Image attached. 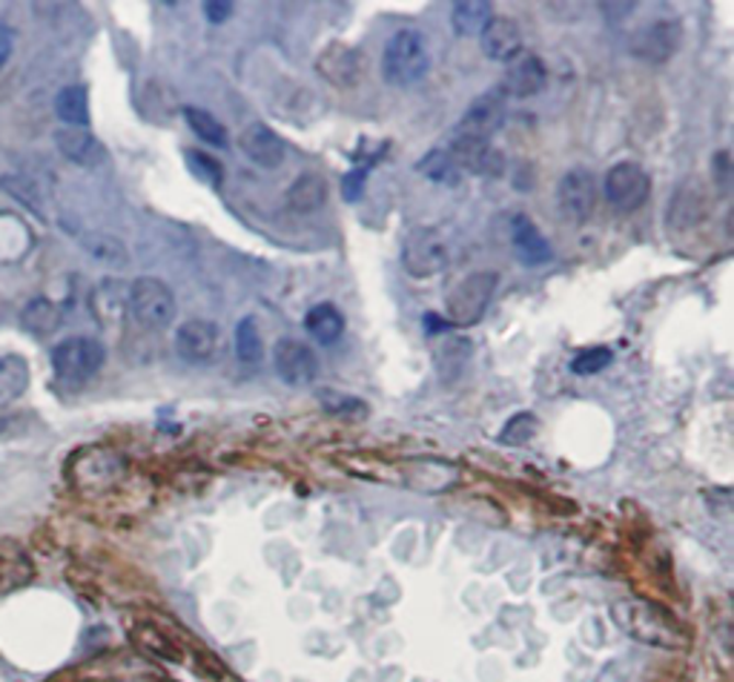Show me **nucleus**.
<instances>
[{
    "label": "nucleus",
    "mask_w": 734,
    "mask_h": 682,
    "mask_svg": "<svg viewBox=\"0 0 734 682\" xmlns=\"http://www.w3.org/2000/svg\"><path fill=\"white\" fill-rule=\"evenodd\" d=\"M556 204H560V213L568 221H588L594 204H597V184H594L591 172L583 170V167L565 172L560 186H556Z\"/></svg>",
    "instance_id": "nucleus-12"
},
{
    "label": "nucleus",
    "mask_w": 734,
    "mask_h": 682,
    "mask_svg": "<svg viewBox=\"0 0 734 682\" xmlns=\"http://www.w3.org/2000/svg\"><path fill=\"white\" fill-rule=\"evenodd\" d=\"M30 390V364L23 356H0V410L12 408Z\"/></svg>",
    "instance_id": "nucleus-21"
},
{
    "label": "nucleus",
    "mask_w": 734,
    "mask_h": 682,
    "mask_svg": "<svg viewBox=\"0 0 734 682\" xmlns=\"http://www.w3.org/2000/svg\"><path fill=\"white\" fill-rule=\"evenodd\" d=\"M494 7L488 0H462V3H453V15L451 26L460 37H474L488 26V21L494 15Z\"/></svg>",
    "instance_id": "nucleus-25"
},
{
    "label": "nucleus",
    "mask_w": 734,
    "mask_h": 682,
    "mask_svg": "<svg viewBox=\"0 0 734 682\" xmlns=\"http://www.w3.org/2000/svg\"><path fill=\"white\" fill-rule=\"evenodd\" d=\"M499 287V275L497 273H471L465 275L456 287L448 293L445 298V316L451 325L456 327H471L483 319L485 310H488L490 298Z\"/></svg>",
    "instance_id": "nucleus-5"
},
{
    "label": "nucleus",
    "mask_w": 734,
    "mask_h": 682,
    "mask_svg": "<svg viewBox=\"0 0 734 682\" xmlns=\"http://www.w3.org/2000/svg\"><path fill=\"white\" fill-rule=\"evenodd\" d=\"M430 46L428 37L419 30H399L385 46L382 55V78L391 87L408 90L430 72Z\"/></svg>",
    "instance_id": "nucleus-2"
},
{
    "label": "nucleus",
    "mask_w": 734,
    "mask_h": 682,
    "mask_svg": "<svg viewBox=\"0 0 734 682\" xmlns=\"http://www.w3.org/2000/svg\"><path fill=\"white\" fill-rule=\"evenodd\" d=\"M273 367L279 373L284 385L290 387H307L316 382L319 376V359H316V350L310 344L298 339H284L275 341L273 348Z\"/></svg>",
    "instance_id": "nucleus-9"
},
{
    "label": "nucleus",
    "mask_w": 734,
    "mask_h": 682,
    "mask_svg": "<svg viewBox=\"0 0 734 682\" xmlns=\"http://www.w3.org/2000/svg\"><path fill=\"white\" fill-rule=\"evenodd\" d=\"M60 321H64V312L49 298H35L21 312L23 330L32 336H53L60 327Z\"/></svg>",
    "instance_id": "nucleus-28"
},
{
    "label": "nucleus",
    "mask_w": 734,
    "mask_h": 682,
    "mask_svg": "<svg viewBox=\"0 0 734 682\" xmlns=\"http://www.w3.org/2000/svg\"><path fill=\"white\" fill-rule=\"evenodd\" d=\"M471 356H474L471 341L448 339V341H442V348L437 350V356H433V367H437L439 378H442L445 385H451V382H456V378L467 371Z\"/></svg>",
    "instance_id": "nucleus-22"
},
{
    "label": "nucleus",
    "mask_w": 734,
    "mask_h": 682,
    "mask_svg": "<svg viewBox=\"0 0 734 682\" xmlns=\"http://www.w3.org/2000/svg\"><path fill=\"white\" fill-rule=\"evenodd\" d=\"M479 44L488 60L511 64L522 53V30L511 18H490L488 26L479 32Z\"/></svg>",
    "instance_id": "nucleus-18"
},
{
    "label": "nucleus",
    "mask_w": 734,
    "mask_h": 682,
    "mask_svg": "<svg viewBox=\"0 0 734 682\" xmlns=\"http://www.w3.org/2000/svg\"><path fill=\"white\" fill-rule=\"evenodd\" d=\"M204 18H207L210 23L230 21L233 3H227V0H210V3H204Z\"/></svg>",
    "instance_id": "nucleus-38"
},
{
    "label": "nucleus",
    "mask_w": 734,
    "mask_h": 682,
    "mask_svg": "<svg viewBox=\"0 0 734 682\" xmlns=\"http://www.w3.org/2000/svg\"><path fill=\"white\" fill-rule=\"evenodd\" d=\"M545 83H549V69H545L540 55L520 53L505 69L499 92L505 98H534L545 90Z\"/></svg>",
    "instance_id": "nucleus-15"
},
{
    "label": "nucleus",
    "mask_w": 734,
    "mask_h": 682,
    "mask_svg": "<svg viewBox=\"0 0 734 682\" xmlns=\"http://www.w3.org/2000/svg\"><path fill=\"white\" fill-rule=\"evenodd\" d=\"M602 190H606V198L611 201V207L620 209V213H634V209H640L648 201L652 179H648V172L637 161H620L606 172Z\"/></svg>",
    "instance_id": "nucleus-8"
},
{
    "label": "nucleus",
    "mask_w": 734,
    "mask_h": 682,
    "mask_svg": "<svg viewBox=\"0 0 734 682\" xmlns=\"http://www.w3.org/2000/svg\"><path fill=\"white\" fill-rule=\"evenodd\" d=\"M305 330L319 344H336L345 336V316L336 305H316L305 316Z\"/></svg>",
    "instance_id": "nucleus-23"
},
{
    "label": "nucleus",
    "mask_w": 734,
    "mask_h": 682,
    "mask_svg": "<svg viewBox=\"0 0 734 682\" xmlns=\"http://www.w3.org/2000/svg\"><path fill=\"white\" fill-rule=\"evenodd\" d=\"M611 359H614V353H611L609 348L579 350L577 356L572 359V371L577 373V376H597V373H602L609 367Z\"/></svg>",
    "instance_id": "nucleus-35"
},
{
    "label": "nucleus",
    "mask_w": 734,
    "mask_h": 682,
    "mask_svg": "<svg viewBox=\"0 0 734 682\" xmlns=\"http://www.w3.org/2000/svg\"><path fill=\"white\" fill-rule=\"evenodd\" d=\"M121 470H124V465H121L118 456L110 451H101V447H90V451L78 453L72 459L75 485L81 490H90V493L110 488L121 476Z\"/></svg>",
    "instance_id": "nucleus-13"
},
{
    "label": "nucleus",
    "mask_w": 734,
    "mask_h": 682,
    "mask_svg": "<svg viewBox=\"0 0 734 682\" xmlns=\"http://www.w3.org/2000/svg\"><path fill=\"white\" fill-rule=\"evenodd\" d=\"M81 247L90 252L92 259L106 264V268H126L129 264V250L121 241L118 236H110V232H87L81 236Z\"/></svg>",
    "instance_id": "nucleus-26"
},
{
    "label": "nucleus",
    "mask_w": 734,
    "mask_h": 682,
    "mask_svg": "<svg viewBox=\"0 0 734 682\" xmlns=\"http://www.w3.org/2000/svg\"><path fill=\"white\" fill-rule=\"evenodd\" d=\"M705 209H709V198H705V190L700 181H682L677 186L675 198H671V207H668V224L677 227V230H689V227H698L703 224Z\"/></svg>",
    "instance_id": "nucleus-19"
},
{
    "label": "nucleus",
    "mask_w": 734,
    "mask_h": 682,
    "mask_svg": "<svg viewBox=\"0 0 734 682\" xmlns=\"http://www.w3.org/2000/svg\"><path fill=\"white\" fill-rule=\"evenodd\" d=\"M316 69L334 87H357L362 78V53L348 44H330L316 58Z\"/></svg>",
    "instance_id": "nucleus-16"
},
{
    "label": "nucleus",
    "mask_w": 734,
    "mask_h": 682,
    "mask_svg": "<svg viewBox=\"0 0 734 682\" xmlns=\"http://www.w3.org/2000/svg\"><path fill=\"white\" fill-rule=\"evenodd\" d=\"M238 149L261 170H279L287 158V144L282 141V135H275L261 121H252L238 133Z\"/></svg>",
    "instance_id": "nucleus-14"
},
{
    "label": "nucleus",
    "mask_w": 734,
    "mask_h": 682,
    "mask_svg": "<svg viewBox=\"0 0 734 682\" xmlns=\"http://www.w3.org/2000/svg\"><path fill=\"white\" fill-rule=\"evenodd\" d=\"M680 37V23L671 21V18H663V21H654L648 26H643L640 32H634V37H631V55L645 60V64H666L677 53Z\"/></svg>",
    "instance_id": "nucleus-11"
},
{
    "label": "nucleus",
    "mask_w": 734,
    "mask_h": 682,
    "mask_svg": "<svg viewBox=\"0 0 734 682\" xmlns=\"http://www.w3.org/2000/svg\"><path fill=\"white\" fill-rule=\"evenodd\" d=\"M222 348V330L210 319H190L176 330V353L187 364H213Z\"/></svg>",
    "instance_id": "nucleus-10"
},
{
    "label": "nucleus",
    "mask_w": 734,
    "mask_h": 682,
    "mask_svg": "<svg viewBox=\"0 0 734 682\" xmlns=\"http://www.w3.org/2000/svg\"><path fill=\"white\" fill-rule=\"evenodd\" d=\"M402 264L414 279H430L448 270L451 247L437 227H414L402 245Z\"/></svg>",
    "instance_id": "nucleus-7"
},
{
    "label": "nucleus",
    "mask_w": 734,
    "mask_h": 682,
    "mask_svg": "<svg viewBox=\"0 0 734 682\" xmlns=\"http://www.w3.org/2000/svg\"><path fill=\"white\" fill-rule=\"evenodd\" d=\"M537 431H540V419L534 413H513L505 422L502 433H499V442L502 445H528L537 436Z\"/></svg>",
    "instance_id": "nucleus-33"
},
{
    "label": "nucleus",
    "mask_w": 734,
    "mask_h": 682,
    "mask_svg": "<svg viewBox=\"0 0 734 682\" xmlns=\"http://www.w3.org/2000/svg\"><path fill=\"white\" fill-rule=\"evenodd\" d=\"M106 362V350L98 339L90 336H72L64 339L58 348L53 350V367L55 376L67 385H83L90 382Z\"/></svg>",
    "instance_id": "nucleus-6"
},
{
    "label": "nucleus",
    "mask_w": 734,
    "mask_h": 682,
    "mask_svg": "<svg viewBox=\"0 0 734 682\" xmlns=\"http://www.w3.org/2000/svg\"><path fill=\"white\" fill-rule=\"evenodd\" d=\"M12 49H15V32L0 23V69L7 67V60L12 58Z\"/></svg>",
    "instance_id": "nucleus-39"
},
{
    "label": "nucleus",
    "mask_w": 734,
    "mask_h": 682,
    "mask_svg": "<svg viewBox=\"0 0 734 682\" xmlns=\"http://www.w3.org/2000/svg\"><path fill=\"white\" fill-rule=\"evenodd\" d=\"M184 163H187V170L193 172V175L201 181V184L213 186V190H218V186H222L224 167L218 161H215L213 156H207V152H201V149L187 147L184 149Z\"/></svg>",
    "instance_id": "nucleus-32"
},
{
    "label": "nucleus",
    "mask_w": 734,
    "mask_h": 682,
    "mask_svg": "<svg viewBox=\"0 0 734 682\" xmlns=\"http://www.w3.org/2000/svg\"><path fill=\"white\" fill-rule=\"evenodd\" d=\"M135 639H138V643H144L147 648H153L156 653H161V657H167V660H179V657H176V648H172L170 643H167V639L158 634V630L138 628V630H135Z\"/></svg>",
    "instance_id": "nucleus-37"
},
{
    "label": "nucleus",
    "mask_w": 734,
    "mask_h": 682,
    "mask_svg": "<svg viewBox=\"0 0 734 682\" xmlns=\"http://www.w3.org/2000/svg\"><path fill=\"white\" fill-rule=\"evenodd\" d=\"M416 170L422 172L428 181H433V184H442V186H456L462 181L460 163L453 161L451 152H439V149H430L428 156L416 163Z\"/></svg>",
    "instance_id": "nucleus-30"
},
{
    "label": "nucleus",
    "mask_w": 734,
    "mask_h": 682,
    "mask_svg": "<svg viewBox=\"0 0 734 682\" xmlns=\"http://www.w3.org/2000/svg\"><path fill=\"white\" fill-rule=\"evenodd\" d=\"M55 144H58L60 156L78 163V167H98L106 156L95 135L90 129H83V126H64V129H58Z\"/></svg>",
    "instance_id": "nucleus-20"
},
{
    "label": "nucleus",
    "mask_w": 734,
    "mask_h": 682,
    "mask_svg": "<svg viewBox=\"0 0 734 682\" xmlns=\"http://www.w3.org/2000/svg\"><path fill=\"white\" fill-rule=\"evenodd\" d=\"M233 341H236V356L241 359V362L245 364L261 362V356H264V341H261L259 333V321L252 319V316H245V319L238 321Z\"/></svg>",
    "instance_id": "nucleus-31"
},
{
    "label": "nucleus",
    "mask_w": 734,
    "mask_h": 682,
    "mask_svg": "<svg viewBox=\"0 0 734 682\" xmlns=\"http://www.w3.org/2000/svg\"><path fill=\"white\" fill-rule=\"evenodd\" d=\"M614 623L629 634L631 639L654 648H682L689 643L686 630L680 628L675 616L666 614L660 605L645 600H620L614 605Z\"/></svg>",
    "instance_id": "nucleus-1"
},
{
    "label": "nucleus",
    "mask_w": 734,
    "mask_h": 682,
    "mask_svg": "<svg viewBox=\"0 0 734 682\" xmlns=\"http://www.w3.org/2000/svg\"><path fill=\"white\" fill-rule=\"evenodd\" d=\"M508 98L497 90H488L479 95L474 104L467 106L465 115L456 124V135H453V147H490V138L502 129L508 106Z\"/></svg>",
    "instance_id": "nucleus-4"
},
{
    "label": "nucleus",
    "mask_w": 734,
    "mask_h": 682,
    "mask_svg": "<svg viewBox=\"0 0 734 682\" xmlns=\"http://www.w3.org/2000/svg\"><path fill=\"white\" fill-rule=\"evenodd\" d=\"M287 201L296 213H313V209L325 207L327 181L321 175H316V172H307V175H302L296 184L290 186Z\"/></svg>",
    "instance_id": "nucleus-29"
},
{
    "label": "nucleus",
    "mask_w": 734,
    "mask_h": 682,
    "mask_svg": "<svg viewBox=\"0 0 734 682\" xmlns=\"http://www.w3.org/2000/svg\"><path fill=\"white\" fill-rule=\"evenodd\" d=\"M511 247L513 255L520 264L526 268H542L554 259V250H551L549 238L542 236L540 227L528 216H513L511 221Z\"/></svg>",
    "instance_id": "nucleus-17"
},
{
    "label": "nucleus",
    "mask_w": 734,
    "mask_h": 682,
    "mask_svg": "<svg viewBox=\"0 0 734 682\" xmlns=\"http://www.w3.org/2000/svg\"><path fill=\"white\" fill-rule=\"evenodd\" d=\"M181 115H184L187 126L193 129L195 138H201L207 147H218V149L230 147V135H227L224 124L215 118L213 112L201 110V106H184Z\"/></svg>",
    "instance_id": "nucleus-27"
},
{
    "label": "nucleus",
    "mask_w": 734,
    "mask_h": 682,
    "mask_svg": "<svg viewBox=\"0 0 734 682\" xmlns=\"http://www.w3.org/2000/svg\"><path fill=\"white\" fill-rule=\"evenodd\" d=\"M319 399L327 413L341 416V419H364L368 416V401L357 399V396H341L336 390H325V394H319Z\"/></svg>",
    "instance_id": "nucleus-34"
},
{
    "label": "nucleus",
    "mask_w": 734,
    "mask_h": 682,
    "mask_svg": "<svg viewBox=\"0 0 734 682\" xmlns=\"http://www.w3.org/2000/svg\"><path fill=\"white\" fill-rule=\"evenodd\" d=\"M364 184H368V167H357V170H350L345 179H341V193L350 204H357L364 193Z\"/></svg>",
    "instance_id": "nucleus-36"
},
{
    "label": "nucleus",
    "mask_w": 734,
    "mask_h": 682,
    "mask_svg": "<svg viewBox=\"0 0 734 682\" xmlns=\"http://www.w3.org/2000/svg\"><path fill=\"white\" fill-rule=\"evenodd\" d=\"M55 115L67 126H83L90 124V92L81 83L64 87L55 98Z\"/></svg>",
    "instance_id": "nucleus-24"
},
{
    "label": "nucleus",
    "mask_w": 734,
    "mask_h": 682,
    "mask_svg": "<svg viewBox=\"0 0 734 682\" xmlns=\"http://www.w3.org/2000/svg\"><path fill=\"white\" fill-rule=\"evenodd\" d=\"M126 310L138 327L149 333H161L176 321V296L167 282L142 275L126 289Z\"/></svg>",
    "instance_id": "nucleus-3"
}]
</instances>
